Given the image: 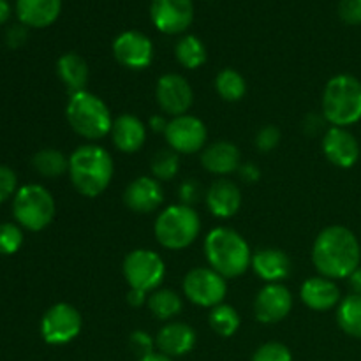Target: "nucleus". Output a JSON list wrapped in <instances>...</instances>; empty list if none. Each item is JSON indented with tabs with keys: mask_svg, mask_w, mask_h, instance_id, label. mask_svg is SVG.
I'll return each instance as SVG.
<instances>
[{
	"mask_svg": "<svg viewBox=\"0 0 361 361\" xmlns=\"http://www.w3.org/2000/svg\"><path fill=\"white\" fill-rule=\"evenodd\" d=\"M361 247L351 229L328 226L317 235L312 245V263L317 274L337 281L349 279L360 267Z\"/></svg>",
	"mask_w": 361,
	"mask_h": 361,
	"instance_id": "1",
	"label": "nucleus"
},
{
	"mask_svg": "<svg viewBox=\"0 0 361 361\" xmlns=\"http://www.w3.org/2000/svg\"><path fill=\"white\" fill-rule=\"evenodd\" d=\"M69 178L73 187L85 197H97L111 183L115 164L106 148L95 143L78 147L69 157Z\"/></svg>",
	"mask_w": 361,
	"mask_h": 361,
	"instance_id": "2",
	"label": "nucleus"
},
{
	"mask_svg": "<svg viewBox=\"0 0 361 361\" xmlns=\"http://www.w3.org/2000/svg\"><path fill=\"white\" fill-rule=\"evenodd\" d=\"M204 256L208 264L224 279L245 274L252 263L247 240L231 228H215L204 238Z\"/></svg>",
	"mask_w": 361,
	"mask_h": 361,
	"instance_id": "3",
	"label": "nucleus"
},
{
	"mask_svg": "<svg viewBox=\"0 0 361 361\" xmlns=\"http://www.w3.org/2000/svg\"><path fill=\"white\" fill-rule=\"evenodd\" d=\"M323 116L331 127H348L361 120V81L337 74L323 90Z\"/></svg>",
	"mask_w": 361,
	"mask_h": 361,
	"instance_id": "4",
	"label": "nucleus"
},
{
	"mask_svg": "<svg viewBox=\"0 0 361 361\" xmlns=\"http://www.w3.org/2000/svg\"><path fill=\"white\" fill-rule=\"evenodd\" d=\"M66 116L74 133L88 141L102 140L111 133L113 118L108 104L88 90L71 95Z\"/></svg>",
	"mask_w": 361,
	"mask_h": 361,
	"instance_id": "5",
	"label": "nucleus"
},
{
	"mask_svg": "<svg viewBox=\"0 0 361 361\" xmlns=\"http://www.w3.org/2000/svg\"><path fill=\"white\" fill-rule=\"evenodd\" d=\"M201 231V219L192 207L171 204L157 215L154 233L164 249L182 250L192 245Z\"/></svg>",
	"mask_w": 361,
	"mask_h": 361,
	"instance_id": "6",
	"label": "nucleus"
},
{
	"mask_svg": "<svg viewBox=\"0 0 361 361\" xmlns=\"http://www.w3.org/2000/svg\"><path fill=\"white\" fill-rule=\"evenodd\" d=\"M55 200L46 187L30 183L18 189L13 201V215L16 224L28 231H42L55 219Z\"/></svg>",
	"mask_w": 361,
	"mask_h": 361,
	"instance_id": "7",
	"label": "nucleus"
},
{
	"mask_svg": "<svg viewBox=\"0 0 361 361\" xmlns=\"http://www.w3.org/2000/svg\"><path fill=\"white\" fill-rule=\"evenodd\" d=\"M123 277L130 289L154 293L166 277L164 259L150 249H134L123 259Z\"/></svg>",
	"mask_w": 361,
	"mask_h": 361,
	"instance_id": "8",
	"label": "nucleus"
},
{
	"mask_svg": "<svg viewBox=\"0 0 361 361\" xmlns=\"http://www.w3.org/2000/svg\"><path fill=\"white\" fill-rule=\"evenodd\" d=\"M182 289L187 300L194 305L214 309L224 303L226 295H228V282L214 268L201 267L187 271Z\"/></svg>",
	"mask_w": 361,
	"mask_h": 361,
	"instance_id": "9",
	"label": "nucleus"
},
{
	"mask_svg": "<svg viewBox=\"0 0 361 361\" xmlns=\"http://www.w3.org/2000/svg\"><path fill=\"white\" fill-rule=\"evenodd\" d=\"M83 328L80 310L66 302L55 303L41 319V337L49 345H66L73 342Z\"/></svg>",
	"mask_w": 361,
	"mask_h": 361,
	"instance_id": "10",
	"label": "nucleus"
},
{
	"mask_svg": "<svg viewBox=\"0 0 361 361\" xmlns=\"http://www.w3.org/2000/svg\"><path fill=\"white\" fill-rule=\"evenodd\" d=\"M166 141L176 154L190 155L203 150L208 140V130L203 120L192 115L175 116L166 127Z\"/></svg>",
	"mask_w": 361,
	"mask_h": 361,
	"instance_id": "11",
	"label": "nucleus"
},
{
	"mask_svg": "<svg viewBox=\"0 0 361 361\" xmlns=\"http://www.w3.org/2000/svg\"><path fill=\"white\" fill-rule=\"evenodd\" d=\"M155 99H157L159 108L166 115H171L175 118V116L187 115L194 102V92L182 74L169 73L159 78L155 85Z\"/></svg>",
	"mask_w": 361,
	"mask_h": 361,
	"instance_id": "12",
	"label": "nucleus"
},
{
	"mask_svg": "<svg viewBox=\"0 0 361 361\" xmlns=\"http://www.w3.org/2000/svg\"><path fill=\"white\" fill-rule=\"evenodd\" d=\"M152 23L159 32L176 35L185 32L194 20L192 0H152Z\"/></svg>",
	"mask_w": 361,
	"mask_h": 361,
	"instance_id": "13",
	"label": "nucleus"
},
{
	"mask_svg": "<svg viewBox=\"0 0 361 361\" xmlns=\"http://www.w3.org/2000/svg\"><path fill=\"white\" fill-rule=\"evenodd\" d=\"M113 55L120 66L143 71L154 60V44L148 35L137 30H126L113 41Z\"/></svg>",
	"mask_w": 361,
	"mask_h": 361,
	"instance_id": "14",
	"label": "nucleus"
},
{
	"mask_svg": "<svg viewBox=\"0 0 361 361\" xmlns=\"http://www.w3.org/2000/svg\"><path fill=\"white\" fill-rule=\"evenodd\" d=\"M293 309V295L284 284H267L254 300V316L263 324L281 323Z\"/></svg>",
	"mask_w": 361,
	"mask_h": 361,
	"instance_id": "15",
	"label": "nucleus"
},
{
	"mask_svg": "<svg viewBox=\"0 0 361 361\" xmlns=\"http://www.w3.org/2000/svg\"><path fill=\"white\" fill-rule=\"evenodd\" d=\"M123 203L134 214H152L164 203V189L154 176L134 178L123 190Z\"/></svg>",
	"mask_w": 361,
	"mask_h": 361,
	"instance_id": "16",
	"label": "nucleus"
},
{
	"mask_svg": "<svg viewBox=\"0 0 361 361\" xmlns=\"http://www.w3.org/2000/svg\"><path fill=\"white\" fill-rule=\"evenodd\" d=\"M323 154L337 168H353L360 159V143L345 127H330L323 136Z\"/></svg>",
	"mask_w": 361,
	"mask_h": 361,
	"instance_id": "17",
	"label": "nucleus"
},
{
	"mask_svg": "<svg viewBox=\"0 0 361 361\" xmlns=\"http://www.w3.org/2000/svg\"><path fill=\"white\" fill-rule=\"evenodd\" d=\"M300 298L303 305L309 307L314 312H326L335 309L342 302L341 289L331 279L317 275V277L307 279L300 288Z\"/></svg>",
	"mask_w": 361,
	"mask_h": 361,
	"instance_id": "18",
	"label": "nucleus"
},
{
	"mask_svg": "<svg viewBox=\"0 0 361 361\" xmlns=\"http://www.w3.org/2000/svg\"><path fill=\"white\" fill-rule=\"evenodd\" d=\"M197 335L194 328L187 323H168L155 335V345L159 353L169 358H180L189 355L194 349Z\"/></svg>",
	"mask_w": 361,
	"mask_h": 361,
	"instance_id": "19",
	"label": "nucleus"
},
{
	"mask_svg": "<svg viewBox=\"0 0 361 361\" xmlns=\"http://www.w3.org/2000/svg\"><path fill=\"white\" fill-rule=\"evenodd\" d=\"M250 267L254 274L267 284H279L291 275V259L284 250L275 249V247L257 249L252 254Z\"/></svg>",
	"mask_w": 361,
	"mask_h": 361,
	"instance_id": "20",
	"label": "nucleus"
},
{
	"mask_svg": "<svg viewBox=\"0 0 361 361\" xmlns=\"http://www.w3.org/2000/svg\"><path fill=\"white\" fill-rule=\"evenodd\" d=\"M207 207L215 217L229 219L238 214L242 207V190L235 182L226 178H219L208 187L204 194Z\"/></svg>",
	"mask_w": 361,
	"mask_h": 361,
	"instance_id": "21",
	"label": "nucleus"
},
{
	"mask_svg": "<svg viewBox=\"0 0 361 361\" xmlns=\"http://www.w3.org/2000/svg\"><path fill=\"white\" fill-rule=\"evenodd\" d=\"M109 134H111L116 150H120L122 154H136L137 150L143 148L145 141H147V127L137 116L130 115V113L116 116L113 120Z\"/></svg>",
	"mask_w": 361,
	"mask_h": 361,
	"instance_id": "22",
	"label": "nucleus"
},
{
	"mask_svg": "<svg viewBox=\"0 0 361 361\" xmlns=\"http://www.w3.org/2000/svg\"><path fill=\"white\" fill-rule=\"evenodd\" d=\"M201 164L208 173L224 176L238 171L242 162H240V150L231 141H215L201 152Z\"/></svg>",
	"mask_w": 361,
	"mask_h": 361,
	"instance_id": "23",
	"label": "nucleus"
},
{
	"mask_svg": "<svg viewBox=\"0 0 361 361\" xmlns=\"http://www.w3.org/2000/svg\"><path fill=\"white\" fill-rule=\"evenodd\" d=\"M62 11V0H16V14L21 25L46 28L55 23Z\"/></svg>",
	"mask_w": 361,
	"mask_h": 361,
	"instance_id": "24",
	"label": "nucleus"
},
{
	"mask_svg": "<svg viewBox=\"0 0 361 361\" xmlns=\"http://www.w3.org/2000/svg\"><path fill=\"white\" fill-rule=\"evenodd\" d=\"M56 74H59L60 81H62L63 87L67 88L71 95L87 90L90 71H88V66L83 56L78 55V53H63L56 60Z\"/></svg>",
	"mask_w": 361,
	"mask_h": 361,
	"instance_id": "25",
	"label": "nucleus"
},
{
	"mask_svg": "<svg viewBox=\"0 0 361 361\" xmlns=\"http://www.w3.org/2000/svg\"><path fill=\"white\" fill-rule=\"evenodd\" d=\"M147 305L150 309L152 316L161 321H168L182 312L183 300L173 289H155L154 293L148 295Z\"/></svg>",
	"mask_w": 361,
	"mask_h": 361,
	"instance_id": "26",
	"label": "nucleus"
},
{
	"mask_svg": "<svg viewBox=\"0 0 361 361\" xmlns=\"http://www.w3.org/2000/svg\"><path fill=\"white\" fill-rule=\"evenodd\" d=\"M337 323L345 335L361 338V295H348L337 307Z\"/></svg>",
	"mask_w": 361,
	"mask_h": 361,
	"instance_id": "27",
	"label": "nucleus"
},
{
	"mask_svg": "<svg viewBox=\"0 0 361 361\" xmlns=\"http://www.w3.org/2000/svg\"><path fill=\"white\" fill-rule=\"evenodd\" d=\"M175 56L185 69H200L207 62V48L196 35H183L175 46Z\"/></svg>",
	"mask_w": 361,
	"mask_h": 361,
	"instance_id": "28",
	"label": "nucleus"
},
{
	"mask_svg": "<svg viewBox=\"0 0 361 361\" xmlns=\"http://www.w3.org/2000/svg\"><path fill=\"white\" fill-rule=\"evenodd\" d=\"M35 171L46 178H56L69 171V159L56 148H42L32 159Z\"/></svg>",
	"mask_w": 361,
	"mask_h": 361,
	"instance_id": "29",
	"label": "nucleus"
},
{
	"mask_svg": "<svg viewBox=\"0 0 361 361\" xmlns=\"http://www.w3.org/2000/svg\"><path fill=\"white\" fill-rule=\"evenodd\" d=\"M215 90H217L219 97L228 102L242 101L247 94L245 78L231 67L222 69L215 78Z\"/></svg>",
	"mask_w": 361,
	"mask_h": 361,
	"instance_id": "30",
	"label": "nucleus"
},
{
	"mask_svg": "<svg viewBox=\"0 0 361 361\" xmlns=\"http://www.w3.org/2000/svg\"><path fill=\"white\" fill-rule=\"evenodd\" d=\"M208 323H210L212 330L221 337L228 338L238 331L240 328V314L236 309L228 303H221V305L214 307L208 316Z\"/></svg>",
	"mask_w": 361,
	"mask_h": 361,
	"instance_id": "31",
	"label": "nucleus"
},
{
	"mask_svg": "<svg viewBox=\"0 0 361 361\" xmlns=\"http://www.w3.org/2000/svg\"><path fill=\"white\" fill-rule=\"evenodd\" d=\"M178 155L180 154H176L171 148L159 150L150 162V169L154 178L159 180V182H168V180L175 178V176L178 175L180 168Z\"/></svg>",
	"mask_w": 361,
	"mask_h": 361,
	"instance_id": "32",
	"label": "nucleus"
},
{
	"mask_svg": "<svg viewBox=\"0 0 361 361\" xmlns=\"http://www.w3.org/2000/svg\"><path fill=\"white\" fill-rule=\"evenodd\" d=\"M23 243V231L21 226L13 222H4L0 224V254L2 256H13L20 250Z\"/></svg>",
	"mask_w": 361,
	"mask_h": 361,
	"instance_id": "33",
	"label": "nucleus"
},
{
	"mask_svg": "<svg viewBox=\"0 0 361 361\" xmlns=\"http://www.w3.org/2000/svg\"><path fill=\"white\" fill-rule=\"evenodd\" d=\"M250 361H293V355L281 342H267L256 349Z\"/></svg>",
	"mask_w": 361,
	"mask_h": 361,
	"instance_id": "34",
	"label": "nucleus"
},
{
	"mask_svg": "<svg viewBox=\"0 0 361 361\" xmlns=\"http://www.w3.org/2000/svg\"><path fill=\"white\" fill-rule=\"evenodd\" d=\"M129 345H130V349H133L134 355L137 356V360L145 358V356L155 353L154 351L155 341L152 338L150 334H147V331H143V330H137L130 335Z\"/></svg>",
	"mask_w": 361,
	"mask_h": 361,
	"instance_id": "35",
	"label": "nucleus"
},
{
	"mask_svg": "<svg viewBox=\"0 0 361 361\" xmlns=\"http://www.w3.org/2000/svg\"><path fill=\"white\" fill-rule=\"evenodd\" d=\"M281 143V130L275 126H267L257 133L256 136V147L259 152H271L274 148H277V145Z\"/></svg>",
	"mask_w": 361,
	"mask_h": 361,
	"instance_id": "36",
	"label": "nucleus"
},
{
	"mask_svg": "<svg viewBox=\"0 0 361 361\" xmlns=\"http://www.w3.org/2000/svg\"><path fill=\"white\" fill-rule=\"evenodd\" d=\"M16 187H18L16 173H14L11 168H7V166L0 164V204L18 192Z\"/></svg>",
	"mask_w": 361,
	"mask_h": 361,
	"instance_id": "37",
	"label": "nucleus"
},
{
	"mask_svg": "<svg viewBox=\"0 0 361 361\" xmlns=\"http://www.w3.org/2000/svg\"><path fill=\"white\" fill-rule=\"evenodd\" d=\"M338 16L348 25H361V0H341Z\"/></svg>",
	"mask_w": 361,
	"mask_h": 361,
	"instance_id": "38",
	"label": "nucleus"
},
{
	"mask_svg": "<svg viewBox=\"0 0 361 361\" xmlns=\"http://www.w3.org/2000/svg\"><path fill=\"white\" fill-rule=\"evenodd\" d=\"M178 194H180V201H182V204L192 207L194 203H197V201L201 200L203 190H201L200 183H197L196 180H185V182L180 185Z\"/></svg>",
	"mask_w": 361,
	"mask_h": 361,
	"instance_id": "39",
	"label": "nucleus"
},
{
	"mask_svg": "<svg viewBox=\"0 0 361 361\" xmlns=\"http://www.w3.org/2000/svg\"><path fill=\"white\" fill-rule=\"evenodd\" d=\"M6 41L11 48H18V46L23 44L27 41V28H25V25H14V27H11L6 34Z\"/></svg>",
	"mask_w": 361,
	"mask_h": 361,
	"instance_id": "40",
	"label": "nucleus"
},
{
	"mask_svg": "<svg viewBox=\"0 0 361 361\" xmlns=\"http://www.w3.org/2000/svg\"><path fill=\"white\" fill-rule=\"evenodd\" d=\"M238 173H240V178H242L245 183H256L257 180L261 178L259 168H257L256 164H250V162L240 166Z\"/></svg>",
	"mask_w": 361,
	"mask_h": 361,
	"instance_id": "41",
	"label": "nucleus"
},
{
	"mask_svg": "<svg viewBox=\"0 0 361 361\" xmlns=\"http://www.w3.org/2000/svg\"><path fill=\"white\" fill-rule=\"evenodd\" d=\"M147 302H148V293L137 291V289H129V293H127V303H129L130 307H134V309L145 305Z\"/></svg>",
	"mask_w": 361,
	"mask_h": 361,
	"instance_id": "42",
	"label": "nucleus"
},
{
	"mask_svg": "<svg viewBox=\"0 0 361 361\" xmlns=\"http://www.w3.org/2000/svg\"><path fill=\"white\" fill-rule=\"evenodd\" d=\"M303 126H305V130L309 134H317L321 129H323V127H321L323 126V120L316 115H309L305 118V123H303Z\"/></svg>",
	"mask_w": 361,
	"mask_h": 361,
	"instance_id": "43",
	"label": "nucleus"
},
{
	"mask_svg": "<svg viewBox=\"0 0 361 361\" xmlns=\"http://www.w3.org/2000/svg\"><path fill=\"white\" fill-rule=\"evenodd\" d=\"M349 284H351L355 295H361V267L353 271L351 277H349Z\"/></svg>",
	"mask_w": 361,
	"mask_h": 361,
	"instance_id": "44",
	"label": "nucleus"
},
{
	"mask_svg": "<svg viewBox=\"0 0 361 361\" xmlns=\"http://www.w3.org/2000/svg\"><path fill=\"white\" fill-rule=\"evenodd\" d=\"M150 127L157 133H166V127H168V122H166L164 116H152L150 118Z\"/></svg>",
	"mask_w": 361,
	"mask_h": 361,
	"instance_id": "45",
	"label": "nucleus"
},
{
	"mask_svg": "<svg viewBox=\"0 0 361 361\" xmlns=\"http://www.w3.org/2000/svg\"><path fill=\"white\" fill-rule=\"evenodd\" d=\"M11 16V6L7 0H0V25L6 23Z\"/></svg>",
	"mask_w": 361,
	"mask_h": 361,
	"instance_id": "46",
	"label": "nucleus"
},
{
	"mask_svg": "<svg viewBox=\"0 0 361 361\" xmlns=\"http://www.w3.org/2000/svg\"><path fill=\"white\" fill-rule=\"evenodd\" d=\"M137 361H173V358L162 355V353H152V355L145 356V358H140Z\"/></svg>",
	"mask_w": 361,
	"mask_h": 361,
	"instance_id": "47",
	"label": "nucleus"
}]
</instances>
